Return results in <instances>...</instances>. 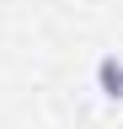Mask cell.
Returning a JSON list of instances; mask_svg holds the SVG:
<instances>
[{
    "label": "cell",
    "mask_w": 123,
    "mask_h": 129,
    "mask_svg": "<svg viewBox=\"0 0 123 129\" xmlns=\"http://www.w3.org/2000/svg\"><path fill=\"white\" fill-rule=\"evenodd\" d=\"M96 91L107 102H123V59L118 54H102L96 59Z\"/></svg>",
    "instance_id": "cell-1"
}]
</instances>
